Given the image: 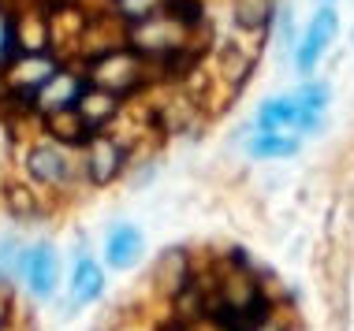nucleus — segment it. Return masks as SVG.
Returning <instances> with one entry per match:
<instances>
[{"instance_id": "obj_7", "label": "nucleus", "mask_w": 354, "mask_h": 331, "mask_svg": "<svg viewBox=\"0 0 354 331\" xmlns=\"http://www.w3.org/2000/svg\"><path fill=\"white\" fill-rule=\"evenodd\" d=\"M79 101H82V82L71 79L68 71H56L53 79L37 90V105L49 108V112H71V108H79Z\"/></svg>"}, {"instance_id": "obj_8", "label": "nucleus", "mask_w": 354, "mask_h": 331, "mask_svg": "<svg viewBox=\"0 0 354 331\" xmlns=\"http://www.w3.org/2000/svg\"><path fill=\"white\" fill-rule=\"evenodd\" d=\"M243 149L250 160H283V157L299 153L302 138H295V134H250V141Z\"/></svg>"}, {"instance_id": "obj_6", "label": "nucleus", "mask_w": 354, "mask_h": 331, "mask_svg": "<svg viewBox=\"0 0 354 331\" xmlns=\"http://www.w3.org/2000/svg\"><path fill=\"white\" fill-rule=\"evenodd\" d=\"M26 168H30V175L45 186H56L71 175V160L60 146H34L30 157H26Z\"/></svg>"}, {"instance_id": "obj_3", "label": "nucleus", "mask_w": 354, "mask_h": 331, "mask_svg": "<svg viewBox=\"0 0 354 331\" xmlns=\"http://www.w3.org/2000/svg\"><path fill=\"white\" fill-rule=\"evenodd\" d=\"M123 168H127V149L112 134H93L86 146V179L93 186H109L123 175Z\"/></svg>"}, {"instance_id": "obj_1", "label": "nucleus", "mask_w": 354, "mask_h": 331, "mask_svg": "<svg viewBox=\"0 0 354 331\" xmlns=\"http://www.w3.org/2000/svg\"><path fill=\"white\" fill-rule=\"evenodd\" d=\"M336 34H339V12L336 8H317V12L310 15V23H306L295 52H291V63H295V71H299L302 79H310V74L317 71L321 56H324V49L332 45Z\"/></svg>"}, {"instance_id": "obj_13", "label": "nucleus", "mask_w": 354, "mask_h": 331, "mask_svg": "<svg viewBox=\"0 0 354 331\" xmlns=\"http://www.w3.org/2000/svg\"><path fill=\"white\" fill-rule=\"evenodd\" d=\"M153 175H157V164H149V168H138V175L131 179V186H135V190H138L142 183H153Z\"/></svg>"}, {"instance_id": "obj_10", "label": "nucleus", "mask_w": 354, "mask_h": 331, "mask_svg": "<svg viewBox=\"0 0 354 331\" xmlns=\"http://www.w3.org/2000/svg\"><path fill=\"white\" fill-rule=\"evenodd\" d=\"M272 34H276V45H280V56L295 52V45H299V37H295V12L291 4H276L272 8Z\"/></svg>"}, {"instance_id": "obj_12", "label": "nucleus", "mask_w": 354, "mask_h": 331, "mask_svg": "<svg viewBox=\"0 0 354 331\" xmlns=\"http://www.w3.org/2000/svg\"><path fill=\"white\" fill-rule=\"evenodd\" d=\"M12 45H15L12 23H8L4 15H0V60H8V56H12Z\"/></svg>"}, {"instance_id": "obj_14", "label": "nucleus", "mask_w": 354, "mask_h": 331, "mask_svg": "<svg viewBox=\"0 0 354 331\" xmlns=\"http://www.w3.org/2000/svg\"><path fill=\"white\" fill-rule=\"evenodd\" d=\"M317 8H336V0H317Z\"/></svg>"}, {"instance_id": "obj_9", "label": "nucleus", "mask_w": 354, "mask_h": 331, "mask_svg": "<svg viewBox=\"0 0 354 331\" xmlns=\"http://www.w3.org/2000/svg\"><path fill=\"white\" fill-rule=\"evenodd\" d=\"M291 97L299 101L306 112H313V116H324V112H328V101H332V86H328L324 79H302L299 90H295Z\"/></svg>"}, {"instance_id": "obj_11", "label": "nucleus", "mask_w": 354, "mask_h": 331, "mask_svg": "<svg viewBox=\"0 0 354 331\" xmlns=\"http://www.w3.org/2000/svg\"><path fill=\"white\" fill-rule=\"evenodd\" d=\"M23 250L26 245L19 242L15 234H4V239H0V279L4 283L19 279V257H23Z\"/></svg>"}, {"instance_id": "obj_4", "label": "nucleus", "mask_w": 354, "mask_h": 331, "mask_svg": "<svg viewBox=\"0 0 354 331\" xmlns=\"http://www.w3.org/2000/svg\"><path fill=\"white\" fill-rule=\"evenodd\" d=\"M142 253H146V234H142L138 223H112L109 234H104V264L116 272H127L135 268V264L142 261Z\"/></svg>"}, {"instance_id": "obj_2", "label": "nucleus", "mask_w": 354, "mask_h": 331, "mask_svg": "<svg viewBox=\"0 0 354 331\" xmlns=\"http://www.w3.org/2000/svg\"><path fill=\"white\" fill-rule=\"evenodd\" d=\"M19 279L30 290L37 301L56 294V283H60V253H56L53 242H34L23 250L19 257Z\"/></svg>"}, {"instance_id": "obj_5", "label": "nucleus", "mask_w": 354, "mask_h": 331, "mask_svg": "<svg viewBox=\"0 0 354 331\" xmlns=\"http://www.w3.org/2000/svg\"><path fill=\"white\" fill-rule=\"evenodd\" d=\"M101 294H104V272H101V264L93 261L90 253H79V257H75L71 283H68V313H64V317H75V309L93 305Z\"/></svg>"}]
</instances>
